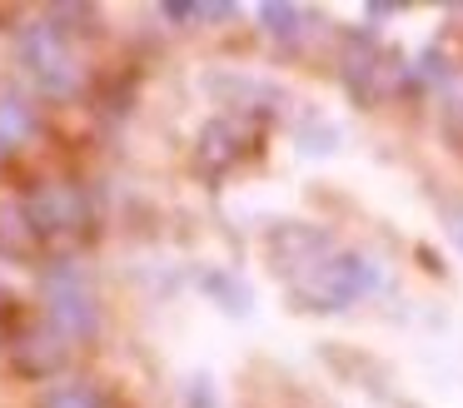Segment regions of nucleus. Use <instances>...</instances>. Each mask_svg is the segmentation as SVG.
<instances>
[{
    "label": "nucleus",
    "mask_w": 463,
    "mask_h": 408,
    "mask_svg": "<svg viewBox=\"0 0 463 408\" xmlns=\"http://www.w3.org/2000/svg\"><path fill=\"white\" fill-rule=\"evenodd\" d=\"M41 408H105L100 388L85 384V378H71V384H51L41 394Z\"/></svg>",
    "instance_id": "nucleus-8"
},
{
    "label": "nucleus",
    "mask_w": 463,
    "mask_h": 408,
    "mask_svg": "<svg viewBox=\"0 0 463 408\" xmlns=\"http://www.w3.org/2000/svg\"><path fill=\"white\" fill-rule=\"evenodd\" d=\"M274 264L279 269H304L309 274L314 264L324 259V249H329V234L314 224H279V234H274Z\"/></svg>",
    "instance_id": "nucleus-4"
},
{
    "label": "nucleus",
    "mask_w": 463,
    "mask_h": 408,
    "mask_svg": "<svg viewBox=\"0 0 463 408\" xmlns=\"http://www.w3.org/2000/svg\"><path fill=\"white\" fill-rule=\"evenodd\" d=\"M230 139H234V129L224 125V119L204 125V129H200V159H204V165H224V159L234 155V145H230Z\"/></svg>",
    "instance_id": "nucleus-11"
},
{
    "label": "nucleus",
    "mask_w": 463,
    "mask_h": 408,
    "mask_svg": "<svg viewBox=\"0 0 463 408\" xmlns=\"http://www.w3.org/2000/svg\"><path fill=\"white\" fill-rule=\"evenodd\" d=\"M0 155H11V145H5V139H0Z\"/></svg>",
    "instance_id": "nucleus-16"
},
{
    "label": "nucleus",
    "mask_w": 463,
    "mask_h": 408,
    "mask_svg": "<svg viewBox=\"0 0 463 408\" xmlns=\"http://www.w3.org/2000/svg\"><path fill=\"white\" fill-rule=\"evenodd\" d=\"M15 60H21V65L41 80V90H51V95H71L75 80H80V65H75L71 45L61 40V30H55L51 20H35V25H25L21 35H15Z\"/></svg>",
    "instance_id": "nucleus-3"
},
{
    "label": "nucleus",
    "mask_w": 463,
    "mask_h": 408,
    "mask_svg": "<svg viewBox=\"0 0 463 408\" xmlns=\"http://www.w3.org/2000/svg\"><path fill=\"white\" fill-rule=\"evenodd\" d=\"M200 289L224 308V314H250L254 308V289L244 284L240 274H230V269H200Z\"/></svg>",
    "instance_id": "nucleus-5"
},
{
    "label": "nucleus",
    "mask_w": 463,
    "mask_h": 408,
    "mask_svg": "<svg viewBox=\"0 0 463 408\" xmlns=\"http://www.w3.org/2000/svg\"><path fill=\"white\" fill-rule=\"evenodd\" d=\"M210 95H220L224 105H250V100H274V85L264 80H250V75H210L204 80Z\"/></svg>",
    "instance_id": "nucleus-6"
},
{
    "label": "nucleus",
    "mask_w": 463,
    "mask_h": 408,
    "mask_svg": "<svg viewBox=\"0 0 463 408\" xmlns=\"http://www.w3.org/2000/svg\"><path fill=\"white\" fill-rule=\"evenodd\" d=\"M260 20H264V30H269L274 40H294V35H299V25H304V10L289 5V0H264Z\"/></svg>",
    "instance_id": "nucleus-9"
},
{
    "label": "nucleus",
    "mask_w": 463,
    "mask_h": 408,
    "mask_svg": "<svg viewBox=\"0 0 463 408\" xmlns=\"http://www.w3.org/2000/svg\"><path fill=\"white\" fill-rule=\"evenodd\" d=\"M35 135V115H31V105H25L21 95H0V139L5 145H25V139Z\"/></svg>",
    "instance_id": "nucleus-7"
},
{
    "label": "nucleus",
    "mask_w": 463,
    "mask_h": 408,
    "mask_svg": "<svg viewBox=\"0 0 463 408\" xmlns=\"http://www.w3.org/2000/svg\"><path fill=\"white\" fill-rule=\"evenodd\" d=\"M453 244H458V254H463V214L453 219Z\"/></svg>",
    "instance_id": "nucleus-15"
},
{
    "label": "nucleus",
    "mask_w": 463,
    "mask_h": 408,
    "mask_svg": "<svg viewBox=\"0 0 463 408\" xmlns=\"http://www.w3.org/2000/svg\"><path fill=\"white\" fill-rule=\"evenodd\" d=\"M180 394H184V408H220V394H214V378L210 374H190Z\"/></svg>",
    "instance_id": "nucleus-13"
},
{
    "label": "nucleus",
    "mask_w": 463,
    "mask_h": 408,
    "mask_svg": "<svg viewBox=\"0 0 463 408\" xmlns=\"http://www.w3.org/2000/svg\"><path fill=\"white\" fill-rule=\"evenodd\" d=\"M71 204H75V199L65 195V189H45V195L31 204L35 229H61V224H71Z\"/></svg>",
    "instance_id": "nucleus-10"
},
{
    "label": "nucleus",
    "mask_w": 463,
    "mask_h": 408,
    "mask_svg": "<svg viewBox=\"0 0 463 408\" xmlns=\"http://www.w3.org/2000/svg\"><path fill=\"white\" fill-rule=\"evenodd\" d=\"M41 294H45V314L61 328V338H90L100 328V304H95L80 264H65V259L61 264H45Z\"/></svg>",
    "instance_id": "nucleus-2"
},
{
    "label": "nucleus",
    "mask_w": 463,
    "mask_h": 408,
    "mask_svg": "<svg viewBox=\"0 0 463 408\" xmlns=\"http://www.w3.org/2000/svg\"><path fill=\"white\" fill-rule=\"evenodd\" d=\"M299 149L304 155H334L339 149V129L329 119H304L299 125Z\"/></svg>",
    "instance_id": "nucleus-12"
},
{
    "label": "nucleus",
    "mask_w": 463,
    "mask_h": 408,
    "mask_svg": "<svg viewBox=\"0 0 463 408\" xmlns=\"http://www.w3.org/2000/svg\"><path fill=\"white\" fill-rule=\"evenodd\" d=\"M234 5H200V20H230Z\"/></svg>",
    "instance_id": "nucleus-14"
},
{
    "label": "nucleus",
    "mask_w": 463,
    "mask_h": 408,
    "mask_svg": "<svg viewBox=\"0 0 463 408\" xmlns=\"http://www.w3.org/2000/svg\"><path fill=\"white\" fill-rule=\"evenodd\" d=\"M373 284H379V264L369 254H359V249H344V254H324L299 279V299H309L314 308H349Z\"/></svg>",
    "instance_id": "nucleus-1"
}]
</instances>
